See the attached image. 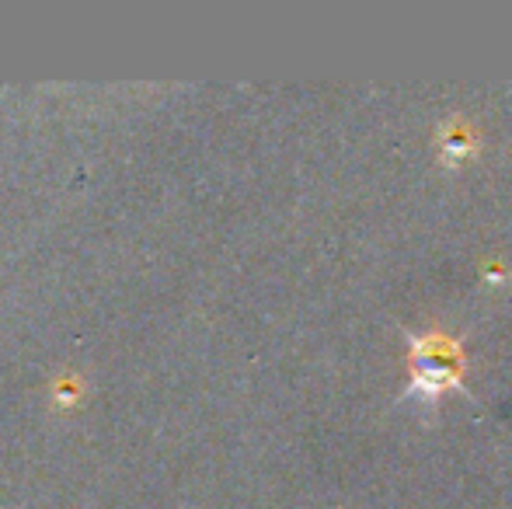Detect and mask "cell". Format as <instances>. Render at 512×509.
<instances>
[{
  "instance_id": "1",
  "label": "cell",
  "mask_w": 512,
  "mask_h": 509,
  "mask_svg": "<svg viewBox=\"0 0 512 509\" xmlns=\"http://www.w3.org/2000/svg\"><path fill=\"white\" fill-rule=\"evenodd\" d=\"M408 360H446V363H467V349L457 335L443 328H425V332H408Z\"/></svg>"
},
{
  "instance_id": "2",
  "label": "cell",
  "mask_w": 512,
  "mask_h": 509,
  "mask_svg": "<svg viewBox=\"0 0 512 509\" xmlns=\"http://www.w3.org/2000/svg\"><path fill=\"white\" fill-rule=\"evenodd\" d=\"M439 150H443L446 161H464L467 154H474V133L471 126H467V119L453 116L446 119L443 129H439Z\"/></svg>"
}]
</instances>
